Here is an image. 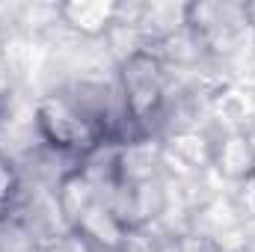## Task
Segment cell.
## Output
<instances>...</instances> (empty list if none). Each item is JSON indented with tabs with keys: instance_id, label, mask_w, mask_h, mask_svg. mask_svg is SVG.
I'll return each mask as SVG.
<instances>
[{
	"instance_id": "obj_1",
	"label": "cell",
	"mask_w": 255,
	"mask_h": 252,
	"mask_svg": "<svg viewBox=\"0 0 255 252\" xmlns=\"http://www.w3.org/2000/svg\"><path fill=\"white\" fill-rule=\"evenodd\" d=\"M33 119H36V133L39 139L71 157H83L86 151H92L104 136L98 133V127L92 125V119L65 95L63 89L45 92L33 101Z\"/></svg>"
},
{
	"instance_id": "obj_2",
	"label": "cell",
	"mask_w": 255,
	"mask_h": 252,
	"mask_svg": "<svg viewBox=\"0 0 255 252\" xmlns=\"http://www.w3.org/2000/svg\"><path fill=\"white\" fill-rule=\"evenodd\" d=\"M116 83L122 92L128 116L142 133H157V116L169 92V68L154 51H142L116 68ZM160 136V133H157Z\"/></svg>"
},
{
	"instance_id": "obj_3",
	"label": "cell",
	"mask_w": 255,
	"mask_h": 252,
	"mask_svg": "<svg viewBox=\"0 0 255 252\" xmlns=\"http://www.w3.org/2000/svg\"><path fill=\"white\" fill-rule=\"evenodd\" d=\"M211 172L226 184L238 187L255 172V133L253 130H223L211 142Z\"/></svg>"
},
{
	"instance_id": "obj_4",
	"label": "cell",
	"mask_w": 255,
	"mask_h": 252,
	"mask_svg": "<svg viewBox=\"0 0 255 252\" xmlns=\"http://www.w3.org/2000/svg\"><path fill=\"white\" fill-rule=\"evenodd\" d=\"M163 178V136L136 133L122 142L119 151V184H142Z\"/></svg>"
},
{
	"instance_id": "obj_5",
	"label": "cell",
	"mask_w": 255,
	"mask_h": 252,
	"mask_svg": "<svg viewBox=\"0 0 255 252\" xmlns=\"http://www.w3.org/2000/svg\"><path fill=\"white\" fill-rule=\"evenodd\" d=\"M119 18V3L113 0H71L60 3V24L83 42H101Z\"/></svg>"
},
{
	"instance_id": "obj_6",
	"label": "cell",
	"mask_w": 255,
	"mask_h": 252,
	"mask_svg": "<svg viewBox=\"0 0 255 252\" xmlns=\"http://www.w3.org/2000/svg\"><path fill=\"white\" fill-rule=\"evenodd\" d=\"M71 232L80 235L95 252H119L128 238V226L110 211V205H104L101 199L80 217V223Z\"/></svg>"
},
{
	"instance_id": "obj_7",
	"label": "cell",
	"mask_w": 255,
	"mask_h": 252,
	"mask_svg": "<svg viewBox=\"0 0 255 252\" xmlns=\"http://www.w3.org/2000/svg\"><path fill=\"white\" fill-rule=\"evenodd\" d=\"M187 9L190 3H142L139 9V30L148 39L151 48H157L163 39L175 36L187 27Z\"/></svg>"
},
{
	"instance_id": "obj_8",
	"label": "cell",
	"mask_w": 255,
	"mask_h": 252,
	"mask_svg": "<svg viewBox=\"0 0 255 252\" xmlns=\"http://www.w3.org/2000/svg\"><path fill=\"white\" fill-rule=\"evenodd\" d=\"M54 196H57V205H60V211H63L68 229H74V226L80 223V217L101 199V190L77 169V172L65 175L63 181H60V187L54 190Z\"/></svg>"
},
{
	"instance_id": "obj_9",
	"label": "cell",
	"mask_w": 255,
	"mask_h": 252,
	"mask_svg": "<svg viewBox=\"0 0 255 252\" xmlns=\"http://www.w3.org/2000/svg\"><path fill=\"white\" fill-rule=\"evenodd\" d=\"M119 151H122V142L101 139L92 151H86L80 157V172L101 193L119 184Z\"/></svg>"
},
{
	"instance_id": "obj_10",
	"label": "cell",
	"mask_w": 255,
	"mask_h": 252,
	"mask_svg": "<svg viewBox=\"0 0 255 252\" xmlns=\"http://www.w3.org/2000/svg\"><path fill=\"white\" fill-rule=\"evenodd\" d=\"M42 247L33 241V235L12 217L0 223V252H39Z\"/></svg>"
},
{
	"instance_id": "obj_11",
	"label": "cell",
	"mask_w": 255,
	"mask_h": 252,
	"mask_svg": "<svg viewBox=\"0 0 255 252\" xmlns=\"http://www.w3.org/2000/svg\"><path fill=\"white\" fill-rule=\"evenodd\" d=\"M154 252H181V238H178V235H166V238L154 247Z\"/></svg>"
},
{
	"instance_id": "obj_12",
	"label": "cell",
	"mask_w": 255,
	"mask_h": 252,
	"mask_svg": "<svg viewBox=\"0 0 255 252\" xmlns=\"http://www.w3.org/2000/svg\"><path fill=\"white\" fill-rule=\"evenodd\" d=\"M6 217H9V205H6V202H0V223H3Z\"/></svg>"
}]
</instances>
